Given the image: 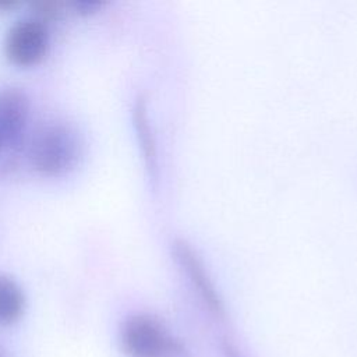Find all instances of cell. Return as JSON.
<instances>
[{
  "label": "cell",
  "instance_id": "cell-1",
  "mask_svg": "<svg viewBox=\"0 0 357 357\" xmlns=\"http://www.w3.org/2000/svg\"><path fill=\"white\" fill-rule=\"evenodd\" d=\"M82 153V142L74 127L47 123L36 130L29 145L32 167L42 176L57 177L73 170Z\"/></svg>",
  "mask_w": 357,
  "mask_h": 357
},
{
  "label": "cell",
  "instance_id": "cell-2",
  "mask_svg": "<svg viewBox=\"0 0 357 357\" xmlns=\"http://www.w3.org/2000/svg\"><path fill=\"white\" fill-rule=\"evenodd\" d=\"M29 98L18 88L0 92V177L15 169L24 148L29 119Z\"/></svg>",
  "mask_w": 357,
  "mask_h": 357
},
{
  "label": "cell",
  "instance_id": "cell-3",
  "mask_svg": "<svg viewBox=\"0 0 357 357\" xmlns=\"http://www.w3.org/2000/svg\"><path fill=\"white\" fill-rule=\"evenodd\" d=\"M120 340L128 357H176L181 344L166 326L148 314L128 317L120 331Z\"/></svg>",
  "mask_w": 357,
  "mask_h": 357
},
{
  "label": "cell",
  "instance_id": "cell-4",
  "mask_svg": "<svg viewBox=\"0 0 357 357\" xmlns=\"http://www.w3.org/2000/svg\"><path fill=\"white\" fill-rule=\"evenodd\" d=\"M50 36L45 22L38 18L15 22L6 35L4 52L7 59L18 67L39 64L47 54Z\"/></svg>",
  "mask_w": 357,
  "mask_h": 357
},
{
  "label": "cell",
  "instance_id": "cell-5",
  "mask_svg": "<svg viewBox=\"0 0 357 357\" xmlns=\"http://www.w3.org/2000/svg\"><path fill=\"white\" fill-rule=\"evenodd\" d=\"M176 255L181 261L185 271L188 272L192 283L197 286L198 291L201 293V296L205 300V303L208 304V307L212 311H215L216 314H222L223 310H222L219 297L216 296L213 286L211 284L209 279L206 278V275L204 272V268L201 266L199 261L194 257L192 251L187 245L181 244V245L176 247Z\"/></svg>",
  "mask_w": 357,
  "mask_h": 357
},
{
  "label": "cell",
  "instance_id": "cell-6",
  "mask_svg": "<svg viewBox=\"0 0 357 357\" xmlns=\"http://www.w3.org/2000/svg\"><path fill=\"white\" fill-rule=\"evenodd\" d=\"M25 310V296L21 286L8 275L0 273V325L17 322Z\"/></svg>",
  "mask_w": 357,
  "mask_h": 357
},
{
  "label": "cell",
  "instance_id": "cell-7",
  "mask_svg": "<svg viewBox=\"0 0 357 357\" xmlns=\"http://www.w3.org/2000/svg\"><path fill=\"white\" fill-rule=\"evenodd\" d=\"M134 121L138 132V138L142 146V152L146 158V163L149 167H153V158H155V151H153V142H152V135L145 113V106L142 102H137L135 109H134Z\"/></svg>",
  "mask_w": 357,
  "mask_h": 357
},
{
  "label": "cell",
  "instance_id": "cell-8",
  "mask_svg": "<svg viewBox=\"0 0 357 357\" xmlns=\"http://www.w3.org/2000/svg\"><path fill=\"white\" fill-rule=\"evenodd\" d=\"M61 3L57 1H38L33 3L32 7L35 8L36 14H38V20L45 22L47 20H54L59 18V15L61 14Z\"/></svg>",
  "mask_w": 357,
  "mask_h": 357
},
{
  "label": "cell",
  "instance_id": "cell-9",
  "mask_svg": "<svg viewBox=\"0 0 357 357\" xmlns=\"http://www.w3.org/2000/svg\"><path fill=\"white\" fill-rule=\"evenodd\" d=\"M103 6L102 1H95V0H82V1H74L73 7L75 8V11L81 15H89L93 14L98 8H100Z\"/></svg>",
  "mask_w": 357,
  "mask_h": 357
},
{
  "label": "cell",
  "instance_id": "cell-10",
  "mask_svg": "<svg viewBox=\"0 0 357 357\" xmlns=\"http://www.w3.org/2000/svg\"><path fill=\"white\" fill-rule=\"evenodd\" d=\"M18 3L14 0H0V11H8L17 7Z\"/></svg>",
  "mask_w": 357,
  "mask_h": 357
},
{
  "label": "cell",
  "instance_id": "cell-11",
  "mask_svg": "<svg viewBox=\"0 0 357 357\" xmlns=\"http://www.w3.org/2000/svg\"><path fill=\"white\" fill-rule=\"evenodd\" d=\"M225 353L227 354V357H240L231 346H225Z\"/></svg>",
  "mask_w": 357,
  "mask_h": 357
}]
</instances>
